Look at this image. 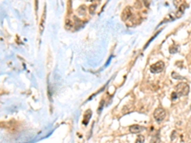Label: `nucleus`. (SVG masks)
<instances>
[{
    "instance_id": "nucleus-2",
    "label": "nucleus",
    "mask_w": 191,
    "mask_h": 143,
    "mask_svg": "<svg viewBox=\"0 0 191 143\" xmlns=\"http://www.w3.org/2000/svg\"><path fill=\"white\" fill-rule=\"evenodd\" d=\"M153 116L157 122H162L166 118V111L163 108H157L154 111Z\"/></svg>"
},
{
    "instance_id": "nucleus-9",
    "label": "nucleus",
    "mask_w": 191,
    "mask_h": 143,
    "mask_svg": "<svg viewBox=\"0 0 191 143\" xmlns=\"http://www.w3.org/2000/svg\"><path fill=\"white\" fill-rule=\"evenodd\" d=\"M171 76L173 78H175V79H182V78H183L182 76H179V74L177 73H175V72H173V73L171 74Z\"/></svg>"
},
{
    "instance_id": "nucleus-3",
    "label": "nucleus",
    "mask_w": 191,
    "mask_h": 143,
    "mask_svg": "<svg viewBox=\"0 0 191 143\" xmlns=\"http://www.w3.org/2000/svg\"><path fill=\"white\" fill-rule=\"evenodd\" d=\"M164 70V62L158 61L150 66V72L153 74H160Z\"/></svg>"
},
{
    "instance_id": "nucleus-1",
    "label": "nucleus",
    "mask_w": 191,
    "mask_h": 143,
    "mask_svg": "<svg viewBox=\"0 0 191 143\" xmlns=\"http://www.w3.org/2000/svg\"><path fill=\"white\" fill-rule=\"evenodd\" d=\"M189 91H190L189 85L187 83H185V82H181V83H179L175 87L174 93L177 96V97H181V96H185L188 95Z\"/></svg>"
},
{
    "instance_id": "nucleus-10",
    "label": "nucleus",
    "mask_w": 191,
    "mask_h": 143,
    "mask_svg": "<svg viewBox=\"0 0 191 143\" xmlns=\"http://www.w3.org/2000/svg\"><path fill=\"white\" fill-rule=\"evenodd\" d=\"M190 109H191V105H190Z\"/></svg>"
},
{
    "instance_id": "nucleus-5",
    "label": "nucleus",
    "mask_w": 191,
    "mask_h": 143,
    "mask_svg": "<svg viewBox=\"0 0 191 143\" xmlns=\"http://www.w3.org/2000/svg\"><path fill=\"white\" fill-rule=\"evenodd\" d=\"M91 116H92V111H91V110H88V111L85 112L83 121H82V122H83L84 125H87L88 122H89V120H90V118H91Z\"/></svg>"
},
{
    "instance_id": "nucleus-4",
    "label": "nucleus",
    "mask_w": 191,
    "mask_h": 143,
    "mask_svg": "<svg viewBox=\"0 0 191 143\" xmlns=\"http://www.w3.org/2000/svg\"><path fill=\"white\" fill-rule=\"evenodd\" d=\"M144 130H145V127L138 125V124H134V125H131L129 127L130 133H132V134H138V133H141V132L144 131Z\"/></svg>"
},
{
    "instance_id": "nucleus-8",
    "label": "nucleus",
    "mask_w": 191,
    "mask_h": 143,
    "mask_svg": "<svg viewBox=\"0 0 191 143\" xmlns=\"http://www.w3.org/2000/svg\"><path fill=\"white\" fill-rule=\"evenodd\" d=\"M96 8H97V4H92L91 6L89 7V12L91 14L95 13V11H96Z\"/></svg>"
},
{
    "instance_id": "nucleus-7",
    "label": "nucleus",
    "mask_w": 191,
    "mask_h": 143,
    "mask_svg": "<svg viewBox=\"0 0 191 143\" xmlns=\"http://www.w3.org/2000/svg\"><path fill=\"white\" fill-rule=\"evenodd\" d=\"M144 141H145L144 137H143V135H138V137L136 139V142H135V143H144Z\"/></svg>"
},
{
    "instance_id": "nucleus-6",
    "label": "nucleus",
    "mask_w": 191,
    "mask_h": 143,
    "mask_svg": "<svg viewBox=\"0 0 191 143\" xmlns=\"http://www.w3.org/2000/svg\"><path fill=\"white\" fill-rule=\"evenodd\" d=\"M160 135H155L154 137L151 138L150 143H160Z\"/></svg>"
}]
</instances>
